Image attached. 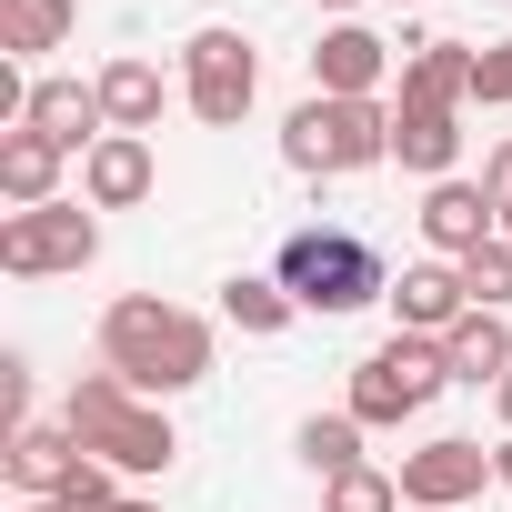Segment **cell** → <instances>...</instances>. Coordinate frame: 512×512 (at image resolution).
Returning a JSON list of instances; mask_svg holds the SVG:
<instances>
[{
    "instance_id": "484cf974",
    "label": "cell",
    "mask_w": 512,
    "mask_h": 512,
    "mask_svg": "<svg viewBox=\"0 0 512 512\" xmlns=\"http://www.w3.org/2000/svg\"><path fill=\"white\" fill-rule=\"evenodd\" d=\"M472 101H512V41H492V51H482V71H472Z\"/></svg>"
},
{
    "instance_id": "4dcf8cb0",
    "label": "cell",
    "mask_w": 512,
    "mask_h": 512,
    "mask_svg": "<svg viewBox=\"0 0 512 512\" xmlns=\"http://www.w3.org/2000/svg\"><path fill=\"white\" fill-rule=\"evenodd\" d=\"M21 512H61V502H21Z\"/></svg>"
},
{
    "instance_id": "8992f818",
    "label": "cell",
    "mask_w": 512,
    "mask_h": 512,
    "mask_svg": "<svg viewBox=\"0 0 512 512\" xmlns=\"http://www.w3.org/2000/svg\"><path fill=\"white\" fill-rule=\"evenodd\" d=\"M91 251H101L91 201H41V211H11V221H0V272H11V282L91 272Z\"/></svg>"
},
{
    "instance_id": "9c48e42d",
    "label": "cell",
    "mask_w": 512,
    "mask_h": 512,
    "mask_svg": "<svg viewBox=\"0 0 512 512\" xmlns=\"http://www.w3.org/2000/svg\"><path fill=\"white\" fill-rule=\"evenodd\" d=\"M151 181H161V161H151L141 131H101L81 151V201L91 211H131V201H151Z\"/></svg>"
},
{
    "instance_id": "ffe728a7",
    "label": "cell",
    "mask_w": 512,
    "mask_h": 512,
    "mask_svg": "<svg viewBox=\"0 0 512 512\" xmlns=\"http://www.w3.org/2000/svg\"><path fill=\"white\" fill-rule=\"evenodd\" d=\"M71 0H0V51L11 61H41V51H61L71 41Z\"/></svg>"
},
{
    "instance_id": "603a6c76",
    "label": "cell",
    "mask_w": 512,
    "mask_h": 512,
    "mask_svg": "<svg viewBox=\"0 0 512 512\" xmlns=\"http://www.w3.org/2000/svg\"><path fill=\"white\" fill-rule=\"evenodd\" d=\"M452 272H462V292H472V312H512V241H502V231H492L482 251H462Z\"/></svg>"
},
{
    "instance_id": "f1b7e54d",
    "label": "cell",
    "mask_w": 512,
    "mask_h": 512,
    "mask_svg": "<svg viewBox=\"0 0 512 512\" xmlns=\"http://www.w3.org/2000/svg\"><path fill=\"white\" fill-rule=\"evenodd\" d=\"M492 482H512V432H502V452H492Z\"/></svg>"
},
{
    "instance_id": "d6986e66",
    "label": "cell",
    "mask_w": 512,
    "mask_h": 512,
    "mask_svg": "<svg viewBox=\"0 0 512 512\" xmlns=\"http://www.w3.org/2000/svg\"><path fill=\"white\" fill-rule=\"evenodd\" d=\"M442 372H452V382H502V372H512V322H502V312H462V322L442 332Z\"/></svg>"
},
{
    "instance_id": "277c9868",
    "label": "cell",
    "mask_w": 512,
    "mask_h": 512,
    "mask_svg": "<svg viewBox=\"0 0 512 512\" xmlns=\"http://www.w3.org/2000/svg\"><path fill=\"white\" fill-rule=\"evenodd\" d=\"M282 161L312 171V181H352V171L392 161V111H382V101H332V91H312V101L282 121Z\"/></svg>"
},
{
    "instance_id": "8fae6325",
    "label": "cell",
    "mask_w": 512,
    "mask_h": 512,
    "mask_svg": "<svg viewBox=\"0 0 512 512\" xmlns=\"http://www.w3.org/2000/svg\"><path fill=\"white\" fill-rule=\"evenodd\" d=\"M382 71H392V41H382V31H362V21L322 31V51H312V91H332V101H372V91H382Z\"/></svg>"
},
{
    "instance_id": "2e32d148",
    "label": "cell",
    "mask_w": 512,
    "mask_h": 512,
    "mask_svg": "<svg viewBox=\"0 0 512 512\" xmlns=\"http://www.w3.org/2000/svg\"><path fill=\"white\" fill-rule=\"evenodd\" d=\"M392 161L422 171V181H452V161H462V111H412V101H392Z\"/></svg>"
},
{
    "instance_id": "d6a6232c",
    "label": "cell",
    "mask_w": 512,
    "mask_h": 512,
    "mask_svg": "<svg viewBox=\"0 0 512 512\" xmlns=\"http://www.w3.org/2000/svg\"><path fill=\"white\" fill-rule=\"evenodd\" d=\"M502 241H512V221H502Z\"/></svg>"
},
{
    "instance_id": "7a4b0ae2",
    "label": "cell",
    "mask_w": 512,
    "mask_h": 512,
    "mask_svg": "<svg viewBox=\"0 0 512 512\" xmlns=\"http://www.w3.org/2000/svg\"><path fill=\"white\" fill-rule=\"evenodd\" d=\"M61 422H71V442H81L91 462H111V472H171V452H181V432L161 422V402H141L121 372H81L71 402H61Z\"/></svg>"
},
{
    "instance_id": "5b68a950",
    "label": "cell",
    "mask_w": 512,
    "mask_h": 512,
    "mask_svg": "<svg viewBox=\"0 0 512 512\" xmlns=\"http://www.w3.org/2000/svg\"><path fill=\"white\" fill-rule=\"evenodd\" d=\"M442 382H452V372H442V342H422V332H392L372 362H352V402H342V412H352L362 432H372V422H412V412H422Z\"/></svg>"
},
{
    "instance_id": "83f0119b",
    "label": "cell",
    "mask_w": 512,
    "mask_h": 512,
    "mask_svg": "<svg viewBox=\"0 0 512 512\" xmlns=\"http://www.w3.org/2000/svg\"><path fill=\"white\" fill-rule=\"evenodd\" d=\"M492 412H502V432H512V372H502V382H492Z\"/></svg>"
},
{
    "instance_id": "ba28073f",
    "label": "cell",
    "mask_w": 512,
    "mask_h": 512,
    "mask_svg": "<svg viewBox=\"0 0 512 512\" xmlns=\"http://www.w3.org/2000/svg\"><path fill=\"white\" fill-rule=\"evenodd\" d=\"M482 482H492V452H482V442H462V432H442V442L402 452V512H462Z\"/></svg>"
},
{
    "instance_id": "ac0fdd59",
    "label": "cell",
    "mask_w": 512,
    "mask_h": 512,
    "mask_svg": "<svg viewBox=\"0 0 512 512\" xmlns=\"http://www.w3.org/2000/svg\"><path fill=\"white\" fill-rule=\"evenodd\" d=\"M161 101H171V81H161V61H141V51H121V61L101 71V111H111V131H161Z\"/></svg>"
},
{
    "instance_id": "6da1fadb",
    "label": "cell",
    "mask_w": 512,
    "mask_h": 512,
    "mask_svg": "<svg viewBox=\"0 0 512 512\" xmlns=\"http://www.w3.org/2000/svg\"><path fill=\"white\" fill-rule=\"evenodd\" d=\"M101 372H121L141 402H171V392L211 382V322L161 292H121L101 312Z\"/></svg>"
},
{
    "instance_id": "7c38bea8",
    "label": "cell",
    "mask_w": 512,
    "mask_h": 512,
    "mask_svg": "<svg viewBox=\"0 0 512 512\" xmlns=\"http://www.w3.org/2000/svg\"><path fill=\"white\" fill-rule=\"evenodd\" d=\"M472 71H482V51H462V41H412V51H402V101H412V111H462V101H472Z\"/></svg>"
},
{
    "instance_id": "1f68e13d",
    "label": "cell",
    "mask_w": 512,
    "mask_h": 512,
    "mask_svg": "<svg viewBox=\"0 0 512 512\" xmlns=\"http://www.w3.org/2000/svg\"><path fill=\"white\" fill-rule=\"evenodd\" d=\"M322 11H352V0H322Z\"/></svg>"
},
{
    "instance_id": "9a60e30c",
    "label": "cell",
    "mask_w": 512,
    "mask_h": 512,
    "mask_svg": "<svg viewBox=\"0 0 512 512\" xmlns=\"http://www.w3.org/2000/svg\"><path fill=\"white\" fill-rule=\"evenodd\" d=\"M0 462H11V482H21L31 502H51V492H61V482L81 472V442H71V422H21Z\"/></svg>"
},
{
    "instance_id": "d4e9b609",
    "label": "cell",
    "mask_w": 512,
    "mask_h": 512,
    "mask_svg": "<svg viewBox=\"0 0 512 512\" xmlns=\"http://www.w3.org/2000/svg\"><path fill=\"white\" fill-rule=\"evenodd\" d=\"M51 502H61V512H111V502H121V482H111V462H91V452H81V472H71Z\"/></svg>"
},
{
    "instance_id": "cb8c5ba5",
    "label": "cell",
    "mask_w": 512,
    "mask_h": 512,
    "mask_svg": "<svg viewBox=\"0 0 512 512\" xmlns=\"http://www.w3.org/2000/svg\"><path fill=\"white\" fill-rule=\"evenodd\" d=\"M322 512H402V472H342V482H322Z\"/></svg>"
},
{
    "instance_id": "7402d4cb",
    "label": "cell",
    "mask_w": 512,
    "mask_h": 512,
    "mask_svg": "<svg viewBox=\"0 0 512 512\" xmlns=\"http://www.w3.org/2000/svg\"><path fill=\"white\" fill-rule=\"evenodd\" d=\"M292 452H302L322 482H342V472H362V422H352V412H312V422L292 432Z\"/></svg>"
},
{
    "instance_id": "44dd1931",
    "label": "cell",
    "mask_w": 512,
    "mask_h": 512,
    "mask_svg": "<svg viewBox=\"0 0 512 512\" xmlns=\"http://www.w3.org/2000/svg\"><path fill=\"white\" fill-rule=\"evenodd\" d=\"M221 312H231L251 342H272V332H292V312H302V302H292L282 282H262V272H231V282H221Z\"/></svg>"
},
{
    "instance_id": "4316f807",
    "label": "cell",
    "mask_w": 512,
    "mask_h": 512,
    "mask_svg": "<svg viewBox=\"0 0 512 512\" xmlns=\"http://www.w3.org/2000/svg\"><path fill=\"white\" fill-rule=\"evenodd\" d=\"M482 191H492V211L512 221V141H492V161H482Z\"/></svg>"
},
{
    "instance_id": "836d02e7",
    "label": "cell",
    "mask_w": 512,
    "mask_h": 512,
    "mask_svg": "<svg viewBox=\"0 0 512 512\" xmlns=\"http://www.w3.org/2000/svg\"><path fill=\"white\" fill-rule=\"evenodd\" d=\"M392 11H402V0H392Z\"/></svg>"
},
{
    "instance_id": "e0dca14e",
    "label": "cell",
    "mask_w": 512,
    "mask_h": 512,
    "mask_svg": "<svg viewBox=\"0 0 512 512\" xmlns=\"http://www.w3.org/2000/svg\"><path fill=\"white\" fill-rule=\"evenodd\" d=\"M61 141L51 131H0V191H11V211H41V201H61Z\"/></svg>"
},
{
    "instance_id": "52a82bcc",
    "label": "cell",
    "mask_w": 512,
    "mask_h": 512,
    "mask_svg": "<svg viewBox=\"0 0 512 512\" xmlns=\"http://www.w3.org/2000/svg\"><path fill=\"white\" fill-rule=\"evenodd\" d=\"M251 91H262V61H251V41H241L231 21H211V31L181 41V101H191V121L231 131V121L251 111Z\"/></svg>"
},
{
    "instance_id": "3957f363",
    "label": "cell",
    "mask_w": 512,
    "mask_h": 512,
    "mask_svg": "<svg viewBox=\"0 0 512 512\" xmlns=\"http://www.w3.org/2000/svg\"><path fill=\"white\" fill-rule=\"evenodd\" d=\"M272 282H282L302 312H322V322H342V312H362V302H392V282H382V251H372L362 231H342V221H312V231H292Z\"/></svg>"
},
{
    "instance_id": "5bb4252c",
    "label": "cell",
    "mask_w": 512,
    "mask_h": 512,
    "mask_svg": "<svg viewBox=\"0 0 512 512\" xmlns=\"http://www.w3.org/2000/svg\"><path fill=\"white\" fill-rule=\"evenodd\" d=\"M462 312H472V292H462V272H452V262H412V272L392 282V322H402V332H422V342H442Z\"/></svg>"
},
{
    "instance_id": "4fadbf2b",
    "label": "cell",
    "mask_w": 512,
    "mask_h": 512,
    "mask_svg": "<svg viewBox=\"0 0 512 512\" xmlns=\"http://www.w3.org/2000/svg\"><path fill=\"white\" fill-rule=\"evenodd\" d=\"M21 131H51L61 151H91V141L111 131L101 81H61V71H51V81H31V121H21Z\"/></svg>"
},
{
    "instance_id": "f546056e",
    "label": "cell",
    "mask_w": 512,
    "mask_h": 512,
    "mask_svg": "<svg viewBox=\"0 0 512 512\" xmlns=\"http://www.w3.org/2000/svg\"><path fill=\"white\" fill-rule=\"evenodd\" d=\"M111 512H161V502H131V492H121V502H111Z\"/></svg>"
},
{
    "instance_id": "30bf717a",
    "label": "cell",
    "mask_w": 512,
    "mask_h": 512,
    "mask_svg": "<svg viewBox=\"0 0 512 512\" xmlns=\"http://www.w3.org/2000/svg\"><path fill=\"white\" fill-rule=\"evenodd\" d=\"M492 231H502V211H492L482 181H432V191H422V241H432V262H462V251H482Z\"/></svg>"
}]
</instances>
